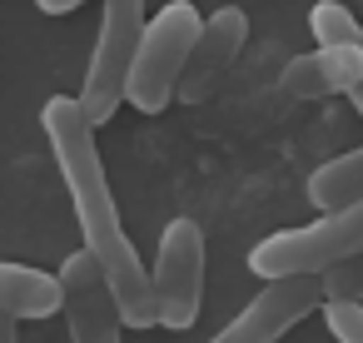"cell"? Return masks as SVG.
Returning a JSON list of instances; mask_svg holds the SVG:
<instances>
[{
	"mask_svg": "<svg viewBox=\"0 0 363 343\" xmlns=\"http://www.w3.org/2000/svg\"><path fill=\"white\" fill-rule=\"evenodd\" d=\"M40 125L50 135L60 179L70 189V204H75V219H80V234H85V254L105 269L120 323L155 328L150 269L140 264V254H135V244L120 224V209H115V194H110V179H105V159H100V145H95V125L80 115L75 95H50L45 110H40Z\"/></svg>",
	"mask_w": 363,
	"mask_h": 343,
	"instance_id": "cell-1",
	"label": "cell"
},
{
	"mask_svg": "<svg viewBox=\"0 0 363 343\" xmlns=\"http://www.w3.org/2000/svg\"><path fill=\"white\" fill-rule=\"evenodd\" d=\"M363 254V199L343 209H323L313 224L279 229L249 249V274L259 279H318L333 264Z\"/></svg>",
	"mask_w": 363,
	"mask_h": 343,
	"instance_id": "cell-2",
	"label": "cell"
},
{
	"mask_svg": "<svg viewBox=\"0 0 363 343\" xmlns=\"http://www.w3.org/2000/svg\"><path fill=\"white\" fill-rule=\"evenodd\" d=\"M199 21L204 16L189 0H169L155 21H145L135 60H130V80H125V100L140 115H160L174 100V85H179V70L189 60V45L199 35Z\"/></svg>",
	"mask_w": 363,
	"mask_h": 343,
	"instance_id": "cell-3",
	"label": "cell"
},
{
	"mask_svg": "<svg viewBox=\"0 0 363 343\" xmlns=\"http://www.w3.org/2000/svg\"><path fill=\"white\" fill-rule=\"evenodd\" d=\"M145 30V0H105V16H100V35L85 65V85L75 95L80 115L100 130L115 120V110L125 105V80H130V60Z\"/></svg>",
	"mask_w": 363,
	"mask_h": 343,
	"instance_id": "cell-4",
	"label": "cell"
},
{
	"mask_svg": "<svg viewBox=\"0 0 363 343\" xmlns=\"http://www.w3.org/2000/svg\"><path fill=\"white\" fill-rule=\"evenodd\" d=\"M204 264H209V244L204 229L194 219H169V229L160 234V254L150 269V303H155V323L164 328H194L199 303H204Z\"/></svg>",
	"mask_w": 363,
	"mask_h": 343,
	"instance_id": "cell-5",
	"label": "cell"
},
{
	"mask_svg": "<svg viewBox=\"0 0 363 343\" xmlns=\"http://www.w3.org/2000/svg\"><path fill=\"white\" fill-rule=\"evenodd\" d=\"M318 303H323L318 279H264V288L239 308V318H229L209 343H279Z\"/></svg>",
	"mask_w": 363,
	"mask_h": 343,
	"instance_id": "cell-6",
	"label": "cell"
},
{
	"mask_svg": "<svg viewBox=\"0 0 363 343\" xmlns=\"http://www.w3.org/2000/svg\"><path fill=\"white\" fill-rule=\"evenodd\" d=\"M60 313L70 323V343H120V308H115V293L105 283V269L75 249L65 264H60Z\"/></svg>",
	"mask_w": 363,
	"mask_h": 343,
	"instance_id": "cell-7",
	"label": "cell"
},
{
	"mask_svg": "<svg viewBox=\"0 0 363 343\" xmlns=\"http://www.w3.org/2000/svg\"><path fill=\"white\" fill-rule=\"evenodd\" d=\"M244 40H249V21H244L239 6H224L209 21H199V35H194L189 60L179 70V85H174V100L204 105L224 85V75L234 70V60L244 55Z\"/></svg>",
	"mask_w": 363,
	"mask_h": 343,
	"instance_id": "cell-8",
	"label": "cell"
},
{
	"mask_svg": "<svg viewBox=\"0 0 363 343\" xmlns=\"http://www.w3.org/2000/svg\"><path fill=\"white\" fill-rule=\"evenodd\" d=\"M363 75V50L358 45H318L308 55H294L279 75L284 95L294 100H328V95H348V85Z\"/></svg>",
	"mask_w": 363,
	"mask_h": 343,
	"instance_id": "cell-9",
	"label": "cell"
},
{
	"mask_svg": "<svg viewBox=\"0 0 363 343\" xmlns=\"http://www.w3.org/2000/svg\"><path fill=\"white\" fill-rule=\"evenodd\" d=\"M60 313V279L30 264H0V318H50Z\"/></svg>",
	"mask_w": 363,
	"mask_h": 343,
	"instance_id": "cell-10",
	"label": "cell"
},
{
	"mask_svg": "<svg viewBox=\"0 0 363 343\" xmlns=\"http://www.w3.org/2000/svg\"><path fill=\"white\" fill-rule=\"evenodd\" d=\"M308 199L323 209H343V204H358L363 199V150H348L328 164H318L308 174Z\"/></svg>",
	"mask_w": 363,
	"mask_h": 343,
	"instance_id": "cell-11",
	"label": "cell"
},
{
	"mask_svg": "<svg viewBox=\"0 0 363 343\" xmlns=\"http://www.w3.org/2000/svg\"><path fill=\"white\" fill-rule=\"evenodd\" d=\"M308 30H313L318 45H358L363 50V26L338 6V0H318L308 11Z\"/></svg>",
	"mask_w": 363,
	"mask_h": 343,
	"instance_id": "cell-12",
	"label": "cell"
},
{
	"mask_svg": "<svg viewBox=\"0 0 363 343\" xmlns=\"http://www.w3.org/2000/svg\"><path fill=\"white\" fill-rule=\"evenodd\" d=\"M318 308H323V323H328V333L338 343H363V303H353V298H323Z\"/></svg>",
	"mask_w": 363,
	"mask_h": 343,
	"instance_id": "cell-13",
	"label": "cell"
},
{
	"mask_svg": "<svg viewBox=\"0 0 363 343\" xmlns=\"http://www.w3.org/2000/svg\"><path fill=\"white\" fill-rule=\"evenodd\" d=\"M318 288H323V298H353V303H363V254H353V259L333 264L328 274H318Z\"/></svg>",
	"mask_w": 363,
	"mask_h": 343,
	"instance_id": "cell-14",
	"label": "cell"
},
{
	"mask_svg": "<svg viewBox=\"0 0 363 343\" xmlns=\"http://www.w3.org/2000/svg\"><path fill=\"white\" fill-rule=\"evenodd\" d=\"M85 0H35V11L40 16H70V11H80Z\"/></svg>",
	"mask_w": 363,
	"mask_h": 343,
	"instance_id": "cell-15",
	"label": "cell"
},
{
	"mask_svg": "<svg viewBox=\"0 0 363 343\" xmlns=\"http://www.w3.org/2000/svg\"><path fill=\"white\" fill-rule=\"evenodd\" d=\"M0 343H21V333H16V318H0Z\"/></svg>",
	"mask_w": 363,
	"mask_h": 343,
	"instance_id": "cell-16",
	"label": "cell"
},
{
	"mask_svg": "<svg viewBox=\"0 0 363 343\" xmlns=\"http://www.w3.org/2000/svg\"><path fill=\"white\" fill-rule=\"evenodd\" d=\"M348 100H353V110H358V115H363V75H358V80H353V85H348Z\"/></svg>",
	"mask_w": 363,
	"mask_h": 343,
	"instance_id": "cell-17",
	"label": "cell"
}]
</instances>
